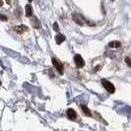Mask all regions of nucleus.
I'll return each instance as SVG.
<instances>
[{"mask_svg": "<svg viewBox=\"0 0 131 131\" xmlns=\"http://www.w3.org/2000/svg\"><path fill=\"white\" fill-rule=\"evenodd\" d=\"M54 39H55V42H56L57 45H60V43H62V42L65 40L66 38H65V36L62 35V34H57Z\"/></svg>", "mask_w": 131, "mask_h": 131, "instance_id": "obj_6", "label": "nucleus"}, {"mask_svg": "<svg viewBox=\"0 0 131 131\" xmlns=\"http://www.w3.org/2000/svg\"><path fill=\"white\" fill-rule=\"evenodd\" d=\"M125 62H126V64H127V66H129L130 67L131 66V60L130 58L127 56V57H125Z\"/></svg>", "mask_w": 131, "mask_h": 131, "instance_id": "obj_12", "label": "nucleus"}, {"mask_svg": "<svg viewBox=\"0 0 131 131\" xmlns=\"http://www.w3.org/2000/svg\"><path fill=\"white\" fill-rule=\"evenodd\" d=\"M66 114H67V117L69 118L70 120H75L77 118V113L72 108H68L67 112H66Z\"/></svg>", "mask_w": 131, "mask_h": 131, "instance_id": "obj_5", "label": "nucleus"}, {"mask_svg": "<svg viewBox=\"0 0 131 131\" xmlns=\"http://www.w3.org/2000/svg\"><path fill=\"white\" fill-rule=\"evenodd\" d=\"M108 46L112 47V48H118V47L121 46V43H120V41H115V40H113V41H111V42L108 43Z\"/></svg>", "mask_w": 131, "mask_h": 131, "instance_id": "obj_10", "label": "nucleus"}, {"mask_svg": "<svg viewBox=\"0 0 131 131\" xmlns=\"http://www.w3.org/2000/svg\"><path fill=\"white\" fill-rule=\"evenodd\" d=\"M14 30L17 32L18 34H23L24 32H27L29 29H28V27L24 26V25H22V26H18V27H15L14 28Z\"/></svg>", "mask_w": 131, "mask_h": 131, "instance_id": "obj_7", "label": "nucleus"}, {"mask_svg": "<svg viewBox=\"0 0 131 131\" xmlns=\"http://www.w3.org/2000/svg\"><path fill=\"white\" fill-rule=\"evenodd\" d=\"M99 69H101V66H100V65L96 66V67H95V68L93 69V73H96V72H97V71L99 70Z\"/></svg>", "mask_w": 131, "mask_h": 131, "instance_id": "obj_15", "label": "nucleus"}, {"mask_svg": "<svg viewBox=\"0 0 131 131\" xmlns=\"http://www.w3.org/2000/svg\"><path fill=\"white\" fill-rule=\"evenodd\" d=\"M72 19L77 23L79 25H81V26H84V25H88V26H95V24L94 23H91V22H89L88 20H86L84 18V16H82L81 14L79 13H73L72 14Z\"/></svg>", "mask_w": 131, "mask_h": 131, "instance_id": "obj_1", "label": "nucleus"}, {"mask_svg": "<svg viewBox=\"0 0 131 131\" xmlns=\"http://www.w3.org/2000/svg\"><path fill=\"white\" fill-rule=\"evenodd\" d=\"M102 84H103V86L105 87V89L108 93L113 94V93L115 92V87H114L113 84L111 83L108 80H106V79H103V80H102Z\"/></svg>", "mask_w": 131, "mask_h": 131, "instance_id": "obj_2", "label": "nucleus"}, {"mask_svg": "<svg viewBox=\"0 0 131 131\" xmlns=\"http://www.w3.org/2000/svg\"><path fill=\"white\" fill-rule=\"evenodd\" d=\"M32 24H33V27L35 29H39V28H40V22H39V19H38L37 17H34L33 18Z\"/></svg>", "mask_w": 131, "mask_h": 131, "instance_id": "obj_9", "label": "nucleus"}, {"mask_svg": "<svg viewBox=\"0 0 131 131\" xmlns=\"http://www.w3.org/2000/svg\"><path fill=\"white\" fill-rule=\"evenodd\" d=\"M25 10H26L27 17H32V16H33V7L31 6L30 4H27Z\"/></svg>", "mask_w": 131, "mask_h": 131, "instance_id": "obj_8", "label": "nucleus"}, {"mask_svg": "<svg viewBox=\"0 0 131 131\" xmlns=\"http://www.w3.org/2000/svg\"><path fill=\"white\" fill-rule=\"evenodd\" d=\"M74 62H75L76 67H78V68H82L83 66L85 65V60L83 59V57L80 54H75V56H74Z\"/></svg>", "mask_w": 131, "mask_h": 131, "instance_id": "obj_4", "label": "nucleus"}, {"mask_svg": "<svg viewBox=\"0 0 131 131\" xmlns=\"http://www.w3.org/2000/svg\"><path fill=\"white\" fill-rule=\"evenodd\" d=\"M53 29H54V31L55 32H59V29H58V24L55 22L54 24H53Z\"/></svg>", "mask_w": 131, "mask_h": 131, "instance_id": "obj_13", "label": "nucleus"}, {"mask_svg": "<svg viewBox=\"0 0 131 131\" xmlns=\"http://www.w3.org/2000/svg\"><path fill=\"white\" fill-rule=\"evenodd\" d=\"M81 108H82V112H84L87 116H90V117L92 116V112H90V110H89V108H88L86 105H81Z\"/></svg>", "mask_w": 131, "mask_h": 131, "instance_id": "obj_11", "label": "nucleus"}, {"mask_svg": "<svg viewBox=\"0 0 131 131\" xmlns=\"http://www.w3.org/2000/svg\"><path fill=\"white\" fill-rule=\"evenodd\" d=\"M2 5H3V2H2V1H0V6H2Z\"/></svg>", "mask_w": 131, "mask_h": 131, "instance_id": "obj_16", "label": "nucleus"}, {"mask_svg": "<svg viewBox=\"0 0 131 131\" xmlns=\"http://www.w3.org/2000/svg\"><path fill=\"white\" fill-rule=\"evenodd\" d=\"M52 64H53V66L55 67V69L58 71L59 74H60V75H62V74H63V71H64V67H63V64L61 63V61H59L57 58L53 57L52 58Z\"/></svg>", "mask_w": 131, "mask_h": 131, "instance_id": "obj_3", "label": "nucleus"}, {"mask_svg": "<svg viewBox=\"0 0 131 131\" xmlns=\"http://www.w3.org/2000/svg\"><path fill=\"white\" fill-rule=\"evenodd\" d=\"M0 20H1V21H7V20H8V17L5 16V15L0 14Z\"/></svg>", "mask_w": 131, "mask_h": 131, "instance_id": "obj_14", "label": "nucleus"}]
</instances>
